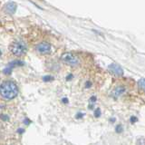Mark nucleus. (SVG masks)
I'll list each match as a JSON object with an SVG mask.
<instances>
[{
  "label": "nucleus",
  "mask_w": 145,
  "mask_h": 145,
  "mask_svg": "<svg viewBox=\"0 0 145 145\" xmlns=\"http://www.w3.org/2000/svg\"><path fill=\"white\" fill-rule=\"evenodd\" d=\"M1 97L5 100H11L15 98L18 93L17 85L11 81H7L1 84L0 87Z\"/></svg>",
  "instance_id": "obj_1"
},
{
  "label": "nucleus",
  "mask_w": 145,
  "mask_h": 145,
  "mask_svg": "<svg viewBox=\"0 0 145 145\" xmlns=\"http://www.w3.org/2000/svg\"><path fill=\"white\" fill-rule=\"evenodd\" d=\"M9 49H10V52L16 56H24V54H25V52H26L25 44L23 42H21V41H16V42H14L10 45Z\"/></svg>",
  "instance_id": "obj_2"
},
{
  "label": "nucleus",
  "mask_w": 145,
  "mask_h": 145,
  "mask_svg": "<svg viewBox=\"0 0 145 145\" xmlns=\"http://www.w3.org/2000/svg\"><path fill=\"white\" fill-rule=\"evenodd\" d=\"M61 59L63 63H65L67 65H72V66H74L78 63V59H77V57H75L74 54H72L70 53L63 54Z\"/></svg>",
  "instance_id": "obj_3"
},
{
  "label": "nucleus",
  "mask_w": 145,
  "mask_h": 145,
  "mask_svg": "<svg viewBox=\"0 0 145 145\" xmlns=\"http://www.w3.org/2000/svg\"><path fill=\"white\" fill-rule=\"evenodd\" d=\"M36 50L40 53V54H49L51 52V45H50L48 43L43 42L39 44H37L36 46Z\"/></svg>",
  "instance_id": "obj_4"
},
{
  "label": "nucleus",
  "mask_w": 145,
  "mask_h": 145,
  "mask_svg": "<svg viewBox=\"0 0 145 145\" xmlns=\"http://www.w3.org/2000/svg\"><path fill=\"white\" fill-rule=\"evenodd\" d=\"M108 69L115 75L120 76V75L123 74V70H122V68L119 65H117V63H111V65L108 66Z\"/></svg>",
  "instance_id": "obj_5"
},
{
  "label": "nucleus",
  "mask_w": 145,
  "mask_h": 145,
  "mask_svg": "<svg viewBox=\"0 0 145 145\" xmlns=\"http://www.w3.org/2000/svg\"><path fill=\"white\" fill-rule=\"evenodd\" d=\"M16 4L14 3V2H9L6 5V7H5V11L6 13L9 14V15H13L14 13L16 11Z\"/></svg>",
  "instance_id": "obj_6"
},
{
  "label": "nucleus",
  "mask_w": 145,
  "mask_h": 145,
  "mask_svg": "<svg viewBox=\"0 0 145 145\" xmlns=\"http://www.w3.org/2000/svg\"><path fill=\"white\" fill-rule=\"evenodd\" d=\"M123 92H124L123 87H116L114 90H113V92L112 93V95L113 97H118V96H120Z\"/></svg>",
  "instance_id": "obj_7"
},
{
  "label": "nucleus",
  "mask_w": 145,
  "mask_h": 145,
  "mask_svg": "<svg viewBox=\"0 0 145 145\" xmlns=\"http://www.w3.org/2000/svg\"><path fill=\"white\" fill-rule=\"evenodd\" d=\"M138 85L140 89H142L143 91H145V78H142L138 81Z\"/></svg>",
  "instance_id": "obj_8"
},
{
  "label": "nucleus",
  "mask_w": 145,
  "mask_h": 145,
  "mask_svg": "<svg viewBox=\"0 0 145 145\" xmlns=\"http://www.w3.org/2000/svg\"><path fill=\"white\" fill-rule=\"evenodd\" d=\"M95 102H96V97H95V96H92V97H91L90 101H89V103H90L89 108H92V107H93V105H94Z\"/></svg>",
  "instance_id": "obj_9"
},
{
  "label": "nucleus",
  "mask_w": 145,
  "mask_h": 145,
  "mask_svg": "<svg viewBox=\"0 0 145 145\" xmlns=\"http://www.w3.org/2000/svg\"><path fill=\"white\" fill-rule=\"evenodd\" d=\"M52 80H54V77L51 75H45L43 77V81H44V82H50Z\"/></svg>",
  "instance_id": "obj_10"
},
{
  "label": "nucleus",
  "mask_w": 145,
  "mask_h": 145,
  "mask_svg": "<svg viewBox=\"0 0 145 145\" xmlns=\"http://www.w3.org/2000/svg\"><path fill=\"white\" fill-rule=\"evenodd\" d=\"M94 115H95V117H100V115H101V110L100 109H96L95 110V112H94Z\"/></svg>",
  "instance_id": "obj_11"
},
{
  "label": "nucleus",
  "mask_w": 145,
  "mask_h": 145,
  "mask_svg": "<svg viewBox=\"0 0 145 145\" xmlns=\"http://www.w3.org/2000/svg\"><path fill=\"white\" fill-rule=\"evenodd\" d=\"M115 131H117L118 133H121V131H122V127H121V125H117L116 128H115Z\"/></svg>",
  "instance_id": "obj_12"
},
{
  "label": "nucleus",
  "mask_w": 145,
  "mask_h": 145,
  "mask_svg": "<svg viewBox=\"0 0 145 145\" xmlns=\"http://www.w3.org/2000/svg\"><path fill=\"white\" fill-rule=\"evenodd\" d=\"M137 121V117H135V116H131V123H134V122Z\"/></svg>",
  "instance_id": "obj_13"
},
{
  "label": "nucleus",
  "mask_w": 145,
  "mask_h": 145,
  "mask_svg": "<svg viewBox=\"0 0 145 145\" xmlns=\"http://www.w3.org/2000/svg\"><path fill=\"white\" fill-rule=\"evenodd\" d=\"M84 113H82V112H80V113H77V114H76V118H77V119H78V118H82V116H84Z\"/></svg>",
  "instance_id": "obj_14"
},
{
  "label": "nucleus",
  "mask_w": 145,
  "mask_h": 145,
  "mask_svg": "<svg viewBox=\"0 0 145 145\" xmlns=\"http://www.w3.org/2000/svg\"><path fill=\"white\" fill-rule=\"evenodd\" d=\"M62 102H63V103H68V102H69V101H68V99H67V98H63V99H62Z\"/></svg>",
  "instance_id": "obj_15"
},
{
  "label": "nucleus",
  "mask_w": 145,
  "mask_h": 145,
  "mask_svg": "<svg viewBox=\"0 0 145 145\" xmlns=\"http://www.w3.org/2000/svg\"><path fill=\"white\" fill-rule=\"evenodd\" d=\"M18 133H24V130H23V129H19V130H18Z\"/></svg>",
  "instance_id": "obj_16"
},
{
  "label": "nucleus",
  "mask_w": 145,
  "mask_h": 145,
  "mask_svg": "<svg viewBox=\"0 0 145 145\" xmlns=\"http://www.w3.org/2000/svg\"><path fill=\"white\" fill-rule=\"evenodd\" d=\"M70 78H72V74H70L69 76H68V77H67V80H69Z\"/></svg>",
  "instance_id": "obj_17"
},
{
  "label": "nucleus",
  "mask_w": 145,
  "mask_h": 145,
  "mask_svg": "<svg viewBox=\"0 0 145 145\" xmlns=\"http://www.w3.org/2000/svg\"><path fill=\"white\" fill-rule=\"evenodd\" d=\"M89 86H91V83H88L87 84H86V87H89Z\"/></svg>",
  "instance_id": "obj_18"
}]
</instances>
